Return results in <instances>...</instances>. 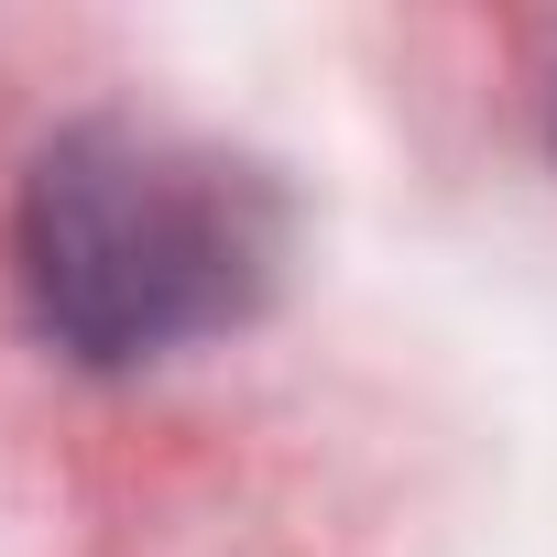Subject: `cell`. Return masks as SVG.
<instances>
[{"label":"cell","instance_id":"obj_1","mask_svg":"<svg viewBox=\"0 0 557 557\" xmlns=\"http://www.w3.org/2000/svg\"><path fill=\"white\" fill-rule=\"evenodd\" d=\"M273 273V197L175 132L88 121L23 186V285L88 361H153L230 329Z\"/></svg>","mask_w":557,"mask_h":557}]
</instances>
